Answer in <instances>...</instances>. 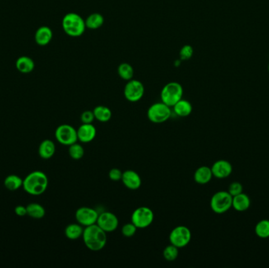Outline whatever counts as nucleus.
Returning a JSON list of instances; mask_svg holds the SVG:
<instances>
[{
	"instance_id": "obj_1",
	"label": "nucleus",
	"mask_w": 269,
	"mask_h": 268,
	"mask_svg": "<svg viewBox=\"0 0 269 268\" xmlns=\"http://www.w3.org/2000/svg\"><path fill=\"white\" fill-rule=\"evenodd\" d=\"M107 232L95 224L85 227L83 241L86 247L93 252H99L105 248L107 242Z\"/></svg>"
},
{
	"instance_id": "obj_2",
	"label": "nucleus",
	"mask_w": 269,
	"mask_h": 268,
	"mask_svg": "<svg viewBox=\"0 0 269 268\" xmlns=\"http://www.w3.org/2000/svg\"><path fill=\"white\" fill-rule=\"evenodd\" d=\"M48 178L44 172L40 171L29 173L23 181V188L25 192L33 196L43 195L48 189Z\"/></svg>"
},
{
	"instance_id": "obj_3",
	"label": "nucleus",
	"mask_w": 269,
	"mask_h": 268,
	"mask_svg": "<svg viewBox=\"0 0 269 268\" xmlns=\"http://www.w3.org/2000/svg\"><path fill=\"white\" fill-rule=\"evenodd\" d=\"M63 31L71 37H80L86 30L85 20L76 13H68L63 17L62 21Z\"/></svg>"
},
{
	"instance_id": "obj_4",
	"label": "nucleus",
	"mask_w": 269,
	"mask_h": 268,
	"mask_svg": "<svg viewBox=\"0 0 269 268\" xmlns=\"http://www.w3.org/2000/svg\"><path fill=\"white\" fill-rule=\"evenodd\" d=\"M183 88L179 83L169 82L165 84L161 91V100L173 108L176 103L183 98Z\"/></svg>"
},
{
	"instance_id": "obj_5",
	"label": "nucleus",
	"mask_w": 269,
	"mask_h": 268,
	"mask_svg": "<svg viewBox=\"0 0 269 268\" xmlns=\"http://www.w3.org/2000/svg\"><path fill=\"white\" fill-rule=\"evenodd\" d=\"M233 199L228 191L215 193L210 200L212 210L216 214H224L233 207Z\"/></svg>"
},
{
	"instance_id": "obj_6",
	"label": "nucleus",
	"mask_w": 269,
	"mask_h": 268,
	"mask_svg": "<svg viewBox=\"0 0 269 268\" xmlns=\"http://www.w3.org/2000/svg\"><path fill=\"white\" fill-rule=\"evenodd\" d=\"M172 116V108L162 102L154 103L147 110V117L154 124H162Z\"/></svg>"
},
{
	"instance_id": "obj_7",
	"label": "nucleus",
	"mask_w": 269,
	"mask_h": 268,
	"mask_svg": "<svg viewBox=\"0 0 269 268\" xmlns=\"http://www.w3.org/2000/svg\"><path fill=\"white\" fill-rule=\"evenodd\" d=\"M154 212L146 206H141L132 213V223L138 229H144L150 227L154 222Z\"/></svg>"
},
{
	"instance_id": "obj_8",
	"label": "nucleus",
	"mask_w": 269,
	"mask_h": 268,
	"mask_svg": "<svg viewBox=\"0 0 269 268\" xmlns=\"http://www.w3.org/2000/svg\"><path fill=\"white\" fill-rule=\"evenodd\" d=\"M55 138L60 144L70 146L78 141L77 130L71 125L64 124L56 128Z\"/></svg>"
},
{
	"instance_id": "obj_9",
	"label": "nucleus",
	"mask_w": 269,
	"mask_h": 268,
	"mask_svg": "<svg viewBox=\"0 0 269 268\" xmlns=\"http://www.w3.org/2000/svg\"><path fill=\"white\" fill-rule=\"evenodd\" d=\"M145 93L143 84L140 80H128L124 88V95L130 103H137L142 99Z\"/></svg>"
},
{
	"instance_id": "obj_10",
	"label": "nucleus",
	"mask_w": 269,
	"mask_h": 268,
	"mask_svg": "<svg viewBox=\"0 0 269 268\" xmlns=\"http://www.w3.org/2000/svg\"><path fill=\"white\" fill-rule=\"evenodd\" d=\"M191 232L189 228L181 225L175 227L169 234L170 244L177 247L183 248L187 246L191 241Z\"/></svg>"
},
{
	"instance_id": "obj_11",
	"label": "nucleus",
	"mask_w": 269,
	"mask_h": 268,
	"mask_svg": "<svg viewBox=\"0 0 269 268\" xmlns=\"http://www.w3.org/2000/svg\"><path fill=\"white\" fill-rule=\"evenodd\" d=\"M99 213L90 207H80L75 213V218L77 223L83 227H89L97 223Z\"/></svg>"
},
{
	"instance_id": "obj_12",
	"label": "nucleus",
	"mask_w": 269,
	"mask_h": 268,
	"mask_svg": "<svg viewBox=\"0 0 269 268\" xmlns=\"http://www.w3.org/2000/svg\"><path fill=\"white\" fill-rule=\"evenodd\" d=\"M96 224L107 233H112L117 229L119 226V220L114 213L103 212L99 214Z\"/></svg>"
},
{
	"instance_id": "obj_13",
	"label": "nucleus",
	"mask_w": 269,
	"mask_h": 268,
	"mask_svg": "<svg viewBox=\"0 0 269 268\" xmlns=\"http://www.w3.org/2000/svg\"><path fill=\"white\" fill-rule=\"evenodd\" d=\"M213 176L217 179L227 178L233 172V165L225 160L216 161L211 167Z\"/></svg>"
},
{
	"instance_id": "obj_14",
	"label": "nucleus",
	"mask_w": 269,
	"mask_h": 268,
	"mask_svg": "<svg viewBox=\"0 0 269 268\" xmlns=\"http://www.w3.org/2000/svg\"><path fill=\"white\" fill-rule=\"evenodd\" d=\"M97 130L92 124H82L77 129L78 141L83 143H89L96 137Z\"/></svg>"
},
{
	"instance_id": "obj_15",
	"label": "nucleus",
	"mask_w": 269,
	"mask_h": 268,
	"mask_svg": "<svg viewBox=\"0 0 269 268\" xmlns=\"http://www.w3.org/2000/svg\"><path fill=\"white\" fill-rule=\"evenodd\" d=\"M122 182L126 188L136 191L140 188L142 185V179L137 172L133 170H127L123 172Z\"/></svg>"
},
{
	"instance_id": "obj_16",
	"label": "nucleus",
	"mask_w": 269,
	"mask_h": 268,
	"mask_svg": "<svg viewBox=\"0 0 269 268\" xmlns=\"http://www.w3.org/2000/svg\"><path fill=\"white\" fill-rule=\"evenodd\" d=\"M34 39L39 46L44 47L48 45L53 39V32L48 26L39 27L36 32Z\"/></svg>"
},
{
	"instance_id": "obj_17",
	"label": "nucleus",
	"mask_w": 269,
	"mask_h": 268,
	"mask_svg": "<svg viewBox=\"0 0 269 268\" xmlns=\"http://www.w3.org/2000/svg\"><path fill=\"white\" fill-rule=\"evenodd\" d=\"M213 176L211 168L208 166H201L195 172L194 179L198 184L204 185L210 182Z\"/></svg>"
},
{
	"instance_id": "obj_18",
	"label": "nucleus",
	"mask_w": 269,
	"mask_h": 268,
	"mask_svg": "<svg viewBox=\"0 0 269 268\" xmlns=\"http://www.w3.org/2000/svg\"><path fill=\"white\" fill-rule=\"evenodd\" d=\"M15 66L18 72L25 74L30 73L35 68V62L30 57L21 56L17 59Z\"/></svg>"
},
{
	"instance_id": "obj_19",
	"label": "nucleus",
	"mask_w": 269,
	"mask_h": 268,
	"mask_svg": "<svg viewBox=\"0 0 269 268\" xmlns=\"http://www.w3.org/2000/svg\"><path fill=\"white\" fill-rule=\"evenodd\" d=\"M173 109L178 117H187L192 113L193 107L189 101L182 98L173 106Z\"/></svg>"
},
{
	"instance_id": "obj_20",
	"label": "nucleus",
	"mask_w": 269,
	"mask_h": 268,
	"mask_svg": "<svg viewBox=\"0 0 269 268\" xmlns=\"http://www.w3.org/2000/svg\"><path fill=\"white\" fill-rule=\"evenodd\" d=\"M55 144L50 140H43L39 146V155L45 160L52 158L55 154Z\"/></svg>"
},
{
	"instance_id": "obj_21",
	"label": "nucleus",
	"mask_w": 269,
	"mask_h": 268,
	"mask_svg": "<svg viewBox=\"0 0 269 268\" xmlns=\"http://www.w3.org/2000/svg\"><path fill=\"white\" fill-rule=\"evenodd\" d=\"M104 22H105V18L100 13H92L85 19L87 29H91V30L100 29L101 27L104 25Z\"/></svg>"
},
{
	"instance_id": "obj_22",
	"label": "nucleus",
	"mask_w": 269,
	"mask_h": 268,
	"mask_svg": "<svg viewBox=\"0 0 269 268\" xmlns=\"http://www.w3.org/2000/svg\"><path fill=\"white\" fill-rule=\"evenodd\" d=\"M251 206V199L244 193L233 197V207L236 211L244 212Z\"/></svg>"
},
{
	"instance_id": "obj_23",
	"label": "nucleus",
	"mask_w": 269,
	"mask_h": 268,
	"mask_svg": "<svg viewBox=\"0 0 269 268\" xmlns=\"http://www.w3.org/2000/svg\"><path fill=\"white\" fill-rule=\"evenodd\" d=\"M84 230V227L80 223H71L66 227L65 234L68 239L77 240L82 237Z\"/></svg>"
},
{
	"instance_id": "obj_24",
	"label": "nucleus",
	"mask_w": 269,
	"mask_h": 268,
	"mask_svg": "<svg viewBox=\"0 0 269 268\" xmlns=\"http://www.w3.org/2000/svg\"><path fill=\"white\" fill-rule=\"evenodd\" d=\"M93 113L95 115V120L102 123L108 122L112 117V111L109 107L105 106H98L94 108Z\"/></svg>"
},
{
	"instance_id": "obj_25",
	"label": "nucleus",
	"mask_w": 269,
	"mask_h": 268,
	"mask_svg": "<svg viewBox=\"0 0 269 268\" xmlns=\"http://www.w3.org/2000/svg\"><path fill=\"white\" fill-rule=\"evenodd\" d=\"M117 73L121 79L126 80V81H128V80L133 79L135 71H134L133 67L131 64L127 63V62H122L117 68Z\"/></svg>"
},
{
	"instance_id": "obj_26",
	"label": "nucleus",
	"mask_w": 269,
	"mask_h": 268,
	"mask_svg": "<svg viewBox=\"0 0 269 268\" xmlns=\"http://www.w3.org/2000/svg\"><path fill=\"white\" fill-rule=\"evenodd\" d=\"M27 215L33 219H40L44 217L46 214L45 209L39 204L32 203L26 206Z\"/></svg>"
},
{
	"instance_id": "obj_27",
	"label": "nucleus",
	"mask_w": 269,
	"mask_h": 268,
	"mask_svg": "<svg viewBox=\"0 0 269 268\" xmlns=\"http://www.w3.org/2000/svg\"><path fill=\"white\" fill-rule=\"evenodd\" d=\"M23 181L24 179H22L20 176L17 175H10L5 179L4 186L9 191H17L22 187Z\"/></svg>"
},
{
	"instance_id": "obj_28",
	"label": "nucleus",
	"mask_w": 269,
	"mask_h": 268,
	"mask_svg": "<svg viewBox=\"0 0 269 268\" xmlns=\"http://www.w3.org/2000/svg\"><path fill=\"white\" fill-rule=\"evenodd\" d=\"M255 233L261 238L269 237V220L263 219L257 223L255 227Z\"/></svg>"
},
{
	"instance_id": "obj_29",
	"label": "nucleus",
	"mask_w": 269,
	"mask_h": 268,
	"mask_svg": "<svg viewBox=\"0 0 269 268\" xmlns=\"http://www.w3.org/2000/svg\"><path fill=\"white\" fill-rule=\"evenodd\" d=\"M179 248L171 244L169 246L164 248V251H163V256H164V260L172 262V261L177 260V257L179 256Z\"/></svg>"
},
{
	"instance_id": "obj_30",
	"label": "nucleus",
	"mask_w": 269,
	"mask_h": 268,
	"mask_svg": "<svg viewBox=\"0 0 269 268\" xmlns=\"http://www.w3.org/2000/svg\"><path fill=\"white\" fill-rule=\"evenodd\" d=\"M69 155L73 160H80L85 156V149L80 144H72L69 148Z\"/></svg>"
},
{
	"instance_id": "obj_31",
	"label": "nucleus",
	"mask_w": 269,
	"mask_h": 268,
	"mask_svg": "<svg viewBox=\"0 0 269 268\" xmlns=\"http://www.w3.org/2000/svg\"><path fill=\"white\" fill-rule=\"evenodd\" d=\"M137 229V227L134 225L133 223H126L122 227V233L126 237H132L136 234Z\"/></svg>"
},
{
	"instance_id": "obj_32",
	"label": "nucleus",
	"mask_w": 269,
	"mask_h": 268,
	"mask_svg": "<svg viewBox=\"0 0 269 268\" xmlns=\"http://www.w3.org/2000/svg\"><path fill=\"white\" fill-rule=\"evenodd\" d=\"M194 49L193 47L191 45H184L181 48L179 52V57L180 60L183 61H187V60L191 59L193 56Z\"/></svg>"
},
{
	"instance_id": "obj_33",
	"label": "nucleus",
	"mask_w": 269,
	"mask_h": 268,
	"mask_svg": "<svg viewBox=\"0 0 269 268\" xmlns=\"http://www.w3.org/2000/svg\"><path fill=\"white\" fill-rule=\"evenodd\" d=\"M243 185L238 182H234L231 183L229 188H228V192L233 197L239 195L241 193H243Z\"/></svg>"
},
{
	"instance_id": "obj_34",
	"label": "nucleus",
	"mask_w": 269,
	"mask_h": 268,
	"mask_svg": "<svg viewBox=\"0 0 269 268\" xmlns=\"http://www.w3.org/2000/svg\"><path fill=\"white\" fill-rule=\"evenodd\" d=\"M95 115H94L93 111H85L80 116V120L83 124H92L93 121H95Z\"/></svg>"
},
{
	"instance_id": "obj_35",
	"label": "nucleus",
	"mask_w": 269,
	"mask_h": 268,
	"mask_svg": "<svg viewBox=\"0 0 269 268\" xmlns=\"http://www.w3.org/2000/svg\"><path fill=\"white\" fill-rule=\"evenodd\" d=\"M123 172L119 168H112L109 172V178L113 182H118L122 180Z\"/></svg>"
},
{
	"instance_id": "obj_36",
	"label": "nucleus",
	"mask_w": 269,
	"mask_h": 268,
	"mask_svg": "<svg viewBox=\"0 0 269 268\" xmlns=\"http://www.w3.org/2000/svg\"><path fill=\"white\" fill-rule=\"evenodd\" d=\"M15 214L18 216H25L27 215L26 207L23 205H18L15 209Z\"/></svg>"
},
{
	"instance_id": "obj_37",
	"label": "nucleus",
	"mask_w": 269,
	"mask_h": 268,
	"mask_svg": "<svg viewBox=\"0 0 269 268\" xmlns=\"http://www.w3.org/2000/svg\"><path fill=\"white\" fill-rule=\"evenodd\" d=\"M268 70H269V67H268Z\"/></svg>"
}]
</instances>
